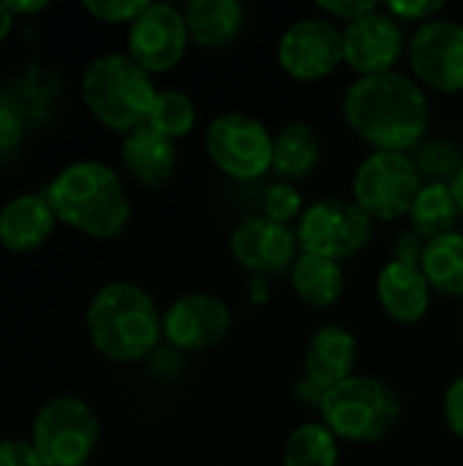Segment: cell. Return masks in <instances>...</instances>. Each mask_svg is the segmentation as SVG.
Wrapping results in <instances>:
<instances>
[{
    "label": "cell",
    "mask_w": 463,
    "mask_h": 466,
    "mask_svg": "<svg viewBox=\"0 0 463 466\" xmlns=\"http://www.w3.org/2000/svg\"><path fill=\"white\" fill-rule=\"evenodd\" d=\"M347 126L374 150L407 153L428 128V98L423 87L398 71L360 76L341 104Z\"/></svg>",
    "instance_id": "cell-1"
},
{
    "label": "cell",
    "mask_w": 463,
    "mask_h": 466,
    "mask_svg": "<svg viewBox=\"0 0 463 466\" xmlns=\"http://www.w3.org/2000/svg\"><path fill=\"white\" fill-rule=\"evenodd\" d=\"M44 197L57 221L90 238H117L131 218V199L120 175L101 161L68 164L55 175Z\"/></svg>",
    "instance_id": "cell-2"
},
{
    "label": "cell",
    "mask_w": 463,
    "mask_h": 466,
    "mask_svg": "<svg viewBox=\"0 0 463 466\" xmlns=\"http://www.w3.org/2000/svg\"><path fill=\"white\" fill-rule=\"evenodd\" d=\"M87 333L104 358L134 363L158 347L164 336V314L142 287L112 281L101 287L87 306Z\"/></svg>",
    "instance_id": "cell-3"
},
{
    "label": "cell",
    "mask_w": 463,
    "mask_h": 466,
    "mask_svg": "<svg viewBox=\"0 0 463 466\" xmlns=\"http://www.w3.org/2000/svg\"><path fill=\"white\" fill-rule=\"evenodd\" d=\"M156 96L153 76L120 52L96 57L82 74L85 106L109 131L131 134L147 126Z\"/></svg>",
    "instance_id": "cell-4"
},
{
    "label": "cell",
    "mask_w": 463,
    "mask_h": 466,
    "mask_svg": "<svg viewBox=\"0 0 463 466\" xmlns=\"http://www.w3.org/2000/svg\"><path fill=\"white\" fill-rule=\"evenodd\" d=\"M319 415L336 440L371 445L396 429L401 418V401L382 380L355 374L325 393Z\"/></svg>",
    "instance_id": "cell-5"
},
{
    "label": "cell",
    "mask_w": 463,
    "mask_h": 466,
    "mask_svg": "<svg viewBox=\"0 0 463 466\" xmlns=\"http://www.w3.org/2000/svg\"><path fill=\"white\" fill-rule=\"evenodd\" d=\"M98 418L82 399H49L33 423V445L46 466H87L98 445Z\"/></svg>",
    "instance_id": "cell-6"
},
{
    "label": "cell",
    "mask_w": 463,
    "mask_h": 466,
    "mask_svg": "<svg viewBox=\"0 0 463 466\" xmlns=\"http://www.w3.org/2000/svg\"><path fill=\"white\" fill-rule=\"evenodd\" d=\"M423 188L420 169L407 153H371L355 172V205L374 221H393L409 216L415 197Z\"/></svg>",
    "instance_id": "cell-7"
},
{
    "label": "cell",
    "mask_w": 463,
    "mask_h": 466,
    "mask_svg": "<svg viewBox=\"0 0 463 466\" xmlns=\"http://www.w3.org/2000/svg\"><path fill=\"white\" fill-rule=\"evenodd\" d=\"M374 221L349 199H319L306 208L297 224V243L306 254L347 259L363 251L371 240Z\"/></svg>",
    "instance_id": "cell-8"
},
{
    "label": "cell",
    "mask_w": 463,
    "mask_h": 466,
    "mask_svg": "<svg viewBox=\"0 0 463 466\" xmlns=\"http://www.w3.org/2000/svg\"><path fill=\"white\" fill-rule=\"evenodd\" d=\"M205 145L210 161L232 180H257L273 169V137L251 115L229 112L216 117Z\"/></svg>",
    "instance_id": "cell-9"
},
{
    "label": "cell",
    "mask_w": 463,
    "mask_h": 466,
    "mask_svg": "<svg viewBox=\"0 0 463 466\" xmlns=\"http://www.w3.org/2000/svg\"><path fill=\"white\" fill-rule=\"evenodd\" d=\"M344 60V30L325 16L297 19L278 41V66L300 82L330 76Z\"/></svg>",
    "instance_id": "cell-10"
},
{
    "label": "cell",
    "mask_w": 463,
    "mask_h": 466,
    "mask_svg": "<svg viewBox=\"0 0 463 466\" xmlns=\"http://www.w3.org/2000/svg\"><path fill=\"white\" fill-rule=\"evenodd\" d=\"M409 66L418 85L437 93L463 90V25L453 19H431L418 27L409 41Z\"/></svg>",
    "instance_id": "cell-11"
},
{
    "label": "cell",
    "mask_w": 463,
    "mask_h": 466,
    "mask_svg": "<svg viewBox=\"0 0 463 466\" xmlns=\"http://www.w3.org/2000/svg\"><path fill=\"white\" fill-rule=\"evenodd\" d=\"M188 41L183 11L169 3H150L128 27V57L150 76L166 74L183 60Z\"/></svg>",
    "instance_id": "cell-12"
},
{
    "label": "cell",
    "mask_w": 463,
    "mask_h": 466,
    "mask_svg": "<svg viewBox=\"0 0 463 466\" xmlns=\"http://www.w3.org/2000/svg\"><path fill=\"white\" fill-rule=\"evenodd\" d=\"M229 248L235 262L257 276L292 273L300 257L297 232L270 221L267 216L243 218L229 238Z\"/></svg>",
    "instance_id": "cell-13"
},
{
    "label": "cell",
    "mask_w": 463,
    "mask_h": 466,
    "mask_svg": "<svg viewBox=\"0 0 463 466\" xmlns=\"http://www.w3.org/2000/svg\"><path fill=\"white\" fill-rule=\"evenodd\" d=\"M232 330V311L221 298L191 292L164 311V339L180 352H205L218 347Z\"/></svg>",
    "instance_id": "cell-14"
},
{
    "label": "cell",
    "mask_w": 463,
    "mask_h": 466,
    "mask_svg": "<svg viewBox=\"0 0 463 466\" xmlns=\"http://www.w3.org/2000/svg\"><path fill=\"white\" fill-rule=\"evenodd\" d=\"M404 52V33L388 11H371L344 27V63L360 76L393 71Z\"/></svg>",
    "instance_id": "cell-15"
},
{
    "label": "cell",
    "mask_w": 463,
    "mask_h": 466,
    "mask_svg": "<svg viewBox=\"0 0 463 466\" xmlns=\"http://www.w3.org/2000/svg\"><path fill=\"white\" fill-rule=\"evenodd\" d=\"M377 298L393 322L415 325L431 306V284L418 262L390 259L377 276Z\"/></svg>",
    "instance_id": "cell-16"
},
{
    "label": "cell",
    "mask_w": 463,
    "mask_h": 466,
    "mask_svg": "<svg viewBox=\"0 0 463 466\" xmlns=\"http://www.w3.org/2000/svg\"><path fill=\"white\" fill-rule=\"evenodd\" d=\"M357 366V339L344 325H322L306 347L303 377H308L322 390H330L349 377Z\"/></svg>",
    "instance_id": "cell-17"
},
{
    "label": "cell",
    "mask_w": 463,
    "mask_h": 466,
    "mask_svg": "<svg viewBox=\"0 0 463 466\" xmlns=\"http://www.w3.org/2000/svg\"><path fill=\"white\" fill-rule=\"evenodd\" d=\"M120 161L126 172L145 188H161L169 183L177 167V150L175 142L156 134L153 128L142 126L131 134H126L120 147Z\"/></svg>",
    "instance_id": "cell-18"
},
{
    "label": "cell",
    "mask_w": 463,
    "mask_h": 466,
    "mask_svg": "<svg viewBox=\"0 0 463 466\" xmlns=\"http://www.w3.org/2000/svg\"><path fill=\"white\" fill-rule=\"evenodd\" d=\"M52 227H55V210L49 208L46 197L38 194L14 197L0 210V243L16 254L41 248L44 240L52 235Z\"/></svg>",
    "instance_id": "cell-19"
},
{
    "label": "cell",
    "mask_w": 463,
    "mask_h": 466,
    "mask_svg": "<svg viewBox=\"0 0 463 466\" xmlns=\"http://www.w3.org/2000/svg\"><path fill=\"white\" fill-rule=\"evenodd\" d=\"M183 16L191 41L205 49L232 44L246 25V8L237 0H194L186 5Z\"/></svg>",
    "instance_id": "cell-20"
},
{
    "label": "cell",
    "mask_w": 463,
    "mask_h": 466,
    "mask_svg": "<svg viewBox=\"0 0 463 466\" xmlns=\"http://www.w3.org/2000/svg\"><path fill=\"white\" fill-rule=\"evenodd\" d=\"M322 158V142L319 134L303 123L292 120L273 137V172L284 180H303L308 177Z\"/></svg>",
    "instance_id": "cell-21"
},
{
    "label": "cell",
    "mask_w": 463,
    "mask_h": 466,
    "mask_svg": "<svg viewBox=\"0 0 463 466\" xmlns=\"http://www.w3.org/2000/svg\"><path fill=\"white\" fill-rule=\"evenodd\" d=\"M289 276H292V287H295L297 298L306 306L319 309V311L336 306L347 289V276L336 259L306 254V251H300Z\"/></svg>",
    "instance_id": "cell-22"
},
{
    "label": "cell",
    "mask_w": 463,
    "mask_h": 466,
    "mask_svg": "<svg viewBox=\"0 0 463 466\" xmlns=\"http://www.w3.org/2000/svg\"><path fill=\"white\" fill-rule=\"evenodd\" d=\"M409 218H412V232L418 238H423L426 243L456 232L453 227L461 218V210H458L453 186L450 183H426L409 208Z\"/></svg>",
    "instance_id": "cell-23"
},
{
    "label": "cell",
    "mask_w": 463,
    "mask_h": 466,
    "mask_svg": "<svg viewBox=\"0 0 463 466\" xmlns=\"http://www.w3.org/2000/svg\"><path fill=\"white\" fill-rule=\"evenodd\" d=\"M420 268L431 284V289L448 295V298H463V235L450 232L442 238H434L423 248Z\"/></svg>",
    "instance_id": "cell-24"
},
{
    "label": "cell",
    "mask_w": 463,
    "mask_h": 466,
    "mask_svg": "<svg viewBox=\"0 0 463 466\" xmlns=\"http://www.w3.org/2000/svg\"><path fill=\"white\" fill-rule=\"evenodd\" d=\"M284 466H338V440L325 423H303L284 448Z\"/></svg>",
    "instance_id": "cell-25"
},
{
    "label": "cell",
    "mask_w": 463,
    "mask_h": 466,
    "mask_svg": "<svg viewBox=\"0 0 463 466\" xmlns=\"http://www.w3.org/2000/svg\"><path fill=\"white\" fill-rule=\"evenodd\" d=\"M194 126H196L194 101L180 90H158L150 117H147V128H153L156 134L175 142V139L188 137L194 131Z\"/></svg>",
    "instance_id": "cell-26"
},
{
    "label": "cell",
    "mask_w": 463,
    "mask_h": 466,
    "mask_svg": "<svg viewBox=\"0 0 463 466\" xmlns=\"http://www.w3.org/2000/svg\"><path fill=\"white\" fill-rule=\"evenodd\" d=\"M415 164L420 169V177L428 175L431 183H453V177L463 167L458 150L450 142H434V145L423 147L420 161H415Z\"/></svg>",
    "instance_id": "cell-27"
},
{
    "label": "cell",
    "mask_w": 463,
    "mask_h": 466,
    "mask_svg": "<svg viewBox=\"0 0 463 466\" xmlns=\"http://www.w3.org/2000/svg\"><path fill=\"white\" fill-rule=\"evenodd\" d=\"M262 208H265V216L270 221L284 224V227H289V221H295V218H303V213H306L300 191L292 183H284V180L267 186Z\"/></svg>",
    "instance_id": "cell-28"
},
{
    "label": "cell",
    "mask_w": 463,
    "mask_h": 466,
    "mask_svg": "<svg viewBox=\"0 0 463 466\" xmlns=\"http://www.w3.org/2000/svg\"><path fill=\"white\" fill-rule=\"evenodd\" d=\"M147 5V0H85V11L109 25H131Z\"/></svg>",
    "instance_id": "cell-29"
},
{
    "label": "cell",
    "mask_w": 463,
    "mask_h": 466,
    "mask_svg": "<svg viewBox=\"0 0 463 466\" xmlns=\"http://www.w3.org/2000/svg\"><path fill=\"white\" fill-rule=\"evenodd\" d=\"M445 8V3L442 0H412V3H407V0H393V3H388L385 5V11L393 16V19H404V22H431L439 11Z\"/></svg>",
    "instance_id": "cell-30"
},
{
    "label": "cell",
    "mask_w": 463,
    "mask_h": 466,
    "mask_svg": "<svg viewBox=\"0 0 463 466\" xmlns=\"http://www.w3.org/2000/svg\"><path fill=\"white\" fill-rule=\"evenodd\" d=\"M0 466H46L33 442L3 440L0 442Z\"/></svg>",
    "instance_id": "cell-31"
},
{
    "label": "cell",
    "mask_w": 463,
    "mask_h": 466,
    "mask_svg": "<svg viewBox=\"0 0 463 466\" xmlns=\"http://www.w3.org/2000/svg\"><path fill=\"white\" fill-rule=\"evenodd\" d=\"M442 412H445L448 429H450L458 440H463V374H458V377L450 382V388H448V393H445Z\"/></svg>",
    "instance_id": "cell-32"
},
{
    "label": "cell",
    "mask_w": 463,
    "mask_h": 466,
    "mask_svg": "<svg viewBox=\"0 0 463 466\" xmlns=\"http://www.w3.org/2000/svg\"><path fill=\"white\" fill-rule=\"evenodd\" d=\"M319 8L330 16V19H344V22H355L371 11H377L379 5L371 0H322Z\"/></svg>",
    "instance_id": "cell-33"
},
{
    "label": "cell",
    "mask_w": 463,
    "mask_h": 466,
    "mask_svg": "<svg viewBox=\"0 0 463 466\" xmlns=\"http://www.w3.org/2000/svg\"><path fill=\"white\" fill-rule=\"evenodd\" d=\"M22 134H25V123L19 117V112H14L8 104L0 101V150L16 147Z\"/></svg>",
    "instance_id": "cell-34"
},
{
    "label": "cell",
    "mask_w": 463,
    "mask_h": 466,
    "mask_svg": "<svg viewBox=\"0 0 463 466\" xmlns=\"http://www.w3.org/2000/svg\"><path fill=\"white\" fill-rule=\"evenodd\" d=\"M325 393L319 385H314L308 377H300L297 385H295V399L303 404V407H311V410H322V401H325Z\"/></svg>",
    "instance_id": "cell-35"
},
{
    "label": "cell",
    "mask_w": 463,
    "mask_h": 466,
    "mask_svg": "<svg viewBox=\"0 0 463 466\" xmlns=\"http://www.w3.org/2000/svg\"><path fill=\"white\" fill-rule=\"evenodd\" d=\"M5 5H8V11L16 16V14H38V11H44L49 3H46V0H5Z\"/></svg>",
    "instance_id": "cell-36"
},
{
    "label": "cell",
    "mask_w": 463,
    "mask_h": 466,
    "mask_svg": "<svg viewBox=\"0 0 463 466\" xmlns=\"http://www.w3.org/2000/svg\"><path fill=\"white\" fill-rule=\"evenodd\" d=\"M11 27H14V14L8 11L5 3H0V41L11 33Z\"/></svg>",
    "instance_id": "cell-37"
},
{
    "label": "cell",
    "mask_w": 463,
    "mask_h": 466,
    "mask_svg": "<svg viewBox=\"0 0 463 466\" xmlns=\"http://www.w3.org/2000/svg\"><path fill=\"white\" fill-rule=\"evenodd\" d=\"M453 194H456V202H458V210H461V216H463V167L458 169V175L453 177Z\"/></svg>",
    "instance_id": "cell-38"
},
{
    "label": "cell",
    "mask_w": 463,
    "mask_h": 466,
    "mask_svg": "<svg viewBox=\"0 0 463 466\" xmlns=\"http://www.w3.org/2000/svg\"><path fill=\"white\" fill-rule=\"evenodd\" d=\"M461 333H463V322H461Z\"/></svg>",
    "instance_id": "cell-39"
}]
</instances>
